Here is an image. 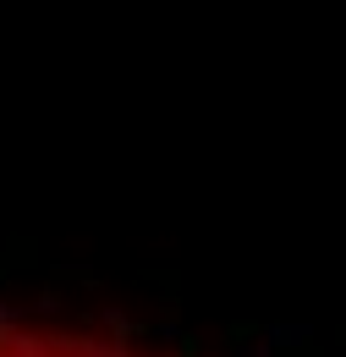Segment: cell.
<instances>
[{"mask_svg":"<svg viewBox=\"0 0 346 357\" xmlns=\"http://www.w3.org/2000/svg\"><path fill=\"white\" fill-rule=\"evenodd\" d=\"M264 335L275 341V352H303L308 341H313V330H308V324H269Z\"/></svg>","mask_w":346,"mask_h":357,"instance_id":"obj_1","label":"cell"},{"mask_svg":"<svg viewBox=\"0 0 346 357\" xmlns=\"http://www.w3.org/2000/svg\"><path fill=\"white\" fill-rule=\"evenodd\" d=\"M22 324V308H11V303H0V330H17Z\"/></svg>","mask_w":346,"mask_h":357,"instance_id":"obj_2","label":"cell"},{"mask_svg":"<svg viewBox=\"0 0 346 357\" xmlns=\"http://www.w3.org/2000/svg\"><path fill=\"white\" fill-rule=\"evenodd\" d=\"M242 357H275V341H269V335H264L259 347H248V352H242Z\"/></svg>","mask_w":346,"mask_h":357,"instance_id":"obj_3","label":"cell"}]
</instances>
